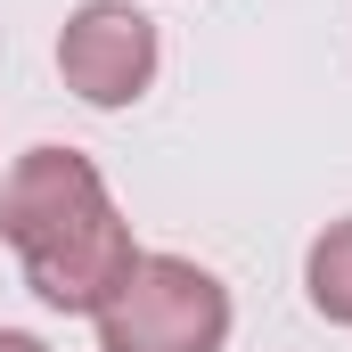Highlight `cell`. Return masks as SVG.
Wrapping results in <instances>:
<instances>
[{
    "label": "cell",
    "mask_w": 352,
    "mask_h": 352,
    "mask_svg": "<svg viewBox=\"0 0 352 352\" xmlns=\"http://www.w3.org/2000/svg\"><path fill=\"white\" fill-rule=\"evenodd\" d=\"M0 238L8 254L25 263V287L50 303V311H98L131 263V221L115 213V188L90 164L82 148H25L8 173H0Z\"/></svg>",
    "instance_id": "obj_1"
},
{
    "label": "cell",
    "mask_w": 352,
    "mask_h": 352,
    "mask_svg": "<svg viewBox=\"0 0 352 352\" xmlns=\"http://www.w3.org/2000/svg\"><path fill=\"white\" fill-rule=\"evenodd\" d=\"M230 320V287L188 254H140L131 278L90 311L98 352H221Z\"/></svg>",
    "instance_id": "obj_2"
},
{
    "label": "cell",
    "mask_w": 352,
    "mask_h": 352,
    "mask_svg": "<svg viewBox=\"0 0 352 352\" xmlns=\"http://www.w3.org/2000/svg\"><path fill=\"white\" fill-rule=\"evenodd\" d=\"M156 66H164L156 16L131 8V0H82V8L58 25V74H66V90H74L82 107H98V115L148 98Z\"/></svg>",
    "instance_id": "obj_3"
},
{
    "label": "cell",
    "mask_w": 352,
    "mask_h": 352,
    "mask_svg": "<svg viewBox=\"0 0 352 352\" xmlns=\"http://www.w3.org/2000/svg\"><path fill=\"white\" fill-rule=\"evenodd\" d=\"M303 295H311V311H320L328 328H352V213L311 238V254H303Z\"/></svg>",
    "instance_id": "obj_4"
},
{
    "label": "cell",
    "mask_w": 352,
    "mask_h": 352,
    "mask_svg": "<svg viewBox=\"0 0 352 352\" xmlns=\"http://www.w3.org/2000/svg\"><path fill=\"white\" fill-rule=\"evenodd\" d=\"M0 352H50V344H41L33 328H0Z\"/></svg>",
    "instance_id": "obj_5"
}]
</instances>
